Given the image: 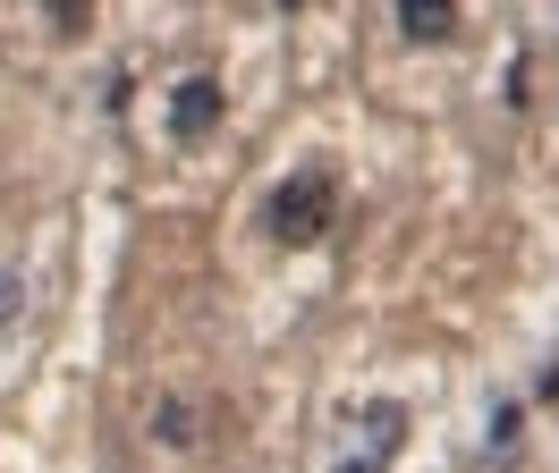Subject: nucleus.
<instances>
[{"mask_svg": "<svg viewBox=\"0 0 559 473\" xmlns=\"http://www.w3.org/2000/svg\"><path fill=\"white\" fill-rule=\"evenodd\" d=\"M399 439H407V405L399 398H365L348 414V432H340V473H382L399 457Z\"/></svg>", "mask_w": 559, "mask_h": 473, "instance_id": "obj_1", "label": "nucleus"}, {"mask_svg": "<svg viewBox=\"0 0 559 473\" xmlns=\"http://www.w3.org/2000/svg\"><path fill=\"white\" fill-rule=\"evenodd\" d=\"M212 119H221V85H212V76H187L170 94V135H204Z\"/></svg>", "mask_w": 559, "mask_h": 473, "instance_id": "obj_3", "label": "nucleus"}, {"mask_svg": "<svg viewBox=\"0 0 559 473\" xmlns=\"http://www.w3.org/2000/svg\"><path fill=\"white\" fill-rule=\"evenodd\" d=\"M17 304H26V288H17V270L0 263V322H17Z\"/></svg>", "mask_w": 559, "mask_h": 473, "instance_id": "obj_6", "label": "nucleus"}, {"mask_svg": "<svg viewBox=\"0 0 559 473\" xmlns=\"http://www.w3.org/2000/svg\"><path fill=\"white\" fill-rule=\"evenodd\" d=\"M399 17H407V34H424V43H441V34L457 26L450 0H399Z\"/></svg>", "mask_w": 559, "mask_h": 473, "instance_id": "obj_4", "label": "nucleus"}, {"mask_svg": "<svg viewBox=\"0 0 559 473\" xmlns=\"http://www.w3.org/2000/svg\"><path fill=\"white\" fill-rule=\"evenodd\" d=\"M272 229H280V245H314V237L331 229V186H322V178L280 186L272 195Z\"/></svg>", "mask_w": 559, "mask_h": 473, "instance_id": "obj_2", "label": "nucleus"}, {"mask_svg": "<svg viewBox=\"0 0 559 473\" xmlns=\"http://www.w3.org/2000/svg\"><path fill=\"white\" fill-rule=\"evenodd\" d=\"M162 439H170V448H187V439H195V414H187V398L162 405Z\"/></svg>", "mask_w": 559, "mask_h": 473, "instance_id": "obj_5", "label": "nucleus"}]
</instances>
